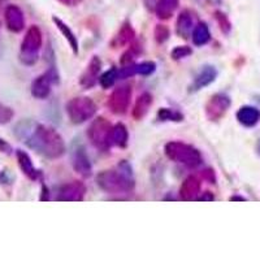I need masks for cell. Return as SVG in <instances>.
I'll use <instances>...</instances> for the list:
<instances>
[{
    "mask_svg": "<svg viewBox=\"0 0 260 260\" xmlns=\"http://www.w3.org/2000/svg\"><path fill=\"white\" fill-rule=\"evenodd\" d=\"M15 134L27 147L48 159L61 157L67 151L61 136L56 130L46 125L22 121L16 126Z\"/></svg>",
    "mask_w": 260,
    "mask_h": 260,
    "instance_id": "obj_1",
    "label": "cell"
},
{
    "mask_svg": "<svg viewBox=\"0 0 260 260\" xmlns=\"http://www.w3.org/2000/svg\"><path fill=\"white\" fill-rule=\"evenodd\" d=\"M98 186L108 194H129L134 190L136 182L133 169L127 161H121L117 169L103 171L96 176Z\"/></svg>",
    "mask_w": 260,
    "mask_h": 260,
    "instance_id": "obj_2",
    "label": "cell"
},
{
    "mask_svg": "<svg viewBox=\"0 0 260 260\" xmlns=\"http://www.w3.org/2000/svg\"><path fill=\"white\" fill-rule=\"evenodd\" d=\"M166 155L172 161L180 162L189 168H197L201 166L202 155L191 145L183 142H169L166 145Z\"/></svg>",
    "mask_w": 260,
    "mask_h": 260,
    "instance_id": "obj_3",
    "label": "cell"
},
{
    "mask_svg": "<svg viewBox=\"0 0 260 260\" xmlns=\"http://www.w3.org/2000/svg\"><path fill=\"white\" fill-rule=\"evenodd\" d=\"M43 43V36L38 26H30L25 34L20 50V60L25 65H34L38 61L39 51Z\"/></svg>",
    "mask_w": 260,
    "mask_h": 260,
    "instance_id": "obj_4",
    "label": "cell"
},
{
    "mask_svg": "<svg viewBox=\"0 0 260 260\" xmlns=\"http://www.w3.org/2000/svg\"><path fill=\"white\" fill-rule=\"evenodd\" d=\"M98 111L96 104L87 96L73 98L67 103V113L72 124L80 125L92 118Z\"/></svg>",
    "mask_w": 260,
    "mask_h": 260,
    "instance_id": "obj_5",
    "label": "cell"
},
{
    "mask_svg": "<svg viewBox=\"0 0 260 260\" xmlns=\"http://www.w3.org/2000/svg\"><path fill=\"white\" fill-rule=\"evenodd\" d=\"M112 132L113 126L110 121H107L104 117H98L89 126L87 138L94 147L102 151H108L111 146L113 145Z\"/></svg>",
    "mask_w": 260,
    "mask_h": 260,
    "instance_id": "obj_6",
    "label": "cell"
},
{
    "mask_svg": "<svg viewBox=\"0 0 260 260\" xmlns=\"http://www.w3.org/2000/svg\"><path fill=\"white\" fill-rule=\"evenodd\" d=\"M231 98L225 94H215L208 99L206 104V116L210 121H219L224 117L231 107Z\"/></svg>",
    "mask_w": 260,
    "mask_h": 260,
    "instance_id": "obj_7",
    "label": "cell"
},
{
    "mask_svg": "<svg viewBox=\"0 0 260 260\" xmlns=\"http://www.w3.org/2000/svg\"><path fill=\"white\" fill-rule=\"evenodd\" d=\"M132 101V87L130 86H120L113 90L108 99V108L115 115H124L127 111Z\"/></svg>",
    "mask_w": 260,
    "mask_h": 260,
    "instance_id": "obj_8",
    "label": "cell"
},
{
    "mask_svg": "<svg viewBox=\"0 0 260 260\" xmlns=\"http://www.w3.org/2000/svg\"><path fill=\"white\" fill-rule=\"evenodd\" d=\"M59 82V76L56 71L51 68L39 77L32 81L31 83V95L36 99H46L51 94V85Z\"/></svg>",
    "mask_w": 260,
    "mask_h": 260,
    "instance_id": "obj_9",
    "label": "cell"
},
{
    "mask_svg": "<svg viewBox=\"0 0 260 260\" xmlns=\"http://www.w3.org/2000/svg\"><path fill=\"white\" fill-rule=\"evenodd\" d=\"M72 166L78 175L82 177H90L92 175V167L90 162L89 156L86 154L85 148L81 145H74L71 154Z\"/></svg>",
    "mask_w": 260,
    "mask_h": 260,
    "instance_id": "obj_10",
    "label": "cell"
},
{
    "mask_svg": "<svg viewBox=\"0 0 260 260\" xmlns=\"http://www.w3.org/2000/svg\"><path fill=\"white\" fill-rule=\"evenodd\" d=\"M86 194V186L81 181H72V182L62 185L57 192L56 201L59 202H82Z\"/></svg>",
    "mask_w": 260,
    "mask_h": 260,
    "instance_id": "obj_11",
    "label": "cell"
},
{
    "mask_svg": "<svg viewBox=\"0 0 260 260\" xmlns=\"http://www.w3.org/2000/svg\"><path fill=\"white\" fill-rule=\"evenodd\" d=\"M156 69V64L152 61H142L138 64L122 65V68L118 69V80L133 77V76H150Z\"/></svg>",
    "mask_w": 260,
    "mask_h": 260,
    "instance_id": "obj_12",
    "label": "cell"
},
{
    "mask_svg": "<svg viewBox=\"0 0 260 260\" xmlns=\"http://www.w3.org/2000/svg\"><path fill=\"white\" fill-rule=\"evenodd\" d=\"M216 78H217V69L213 65H204L194 77V81L189 87V91H199V90L204 89V87H207L211 83L215 82Z\"/></svg>",
    "mask_w": 260,
    "mask_h": 260,
    "instance_id": "obj_13",
    "label": "cell"
},
{
    "mask_svg": "<svg viewBox=\"0 0 260 260\" xmlns=\"http://www.w3.org/2000/svg\"><path fill=\"white\" fill-rule=\"evenodd\" d=\"M6 25L12 32H20L25 27V16L17 6H8L4 12Z\"/></svg>",
    "mask_w": 260,
    "mask_h": 260,
    "instance_id": "obj_14",
    "label": "cell"
},
{
    "mask_svg": "<svg viewBox=\"0 0 260 260\" xmlns=\"http://www.w3.org/2000/svg\"><path fill=\"white\" fill-rule=\"evenodd\" d=\"M102 69V61L98 56H92V59L90 60L89 65L86 67V69L83 71V73L81 74L80 77V83L83 89H91L92 86L96 83L98 77H99V73H101Z\"/></svg>",
    "mask_w": 260,
    "mask_h": 260,
    "instance_id": "obj_15",
    "label": "cell"
},
{
    "mask_svg": "<svg viewBox=\"0 0 260 260\" xmlns=\"http://www.w3.org/2000/svg\"><path fill=\"white\" fill-rule=\"evenodd\" d=\"M202 182L197 176H189L183 181L180 189V198L185 202L195 201L201 195Z\"/></svg>",
    "mask_w": 260,
    "mask_h": 260,
    "instance_id": "obj_16",
    "label": "cell"
},
{
    "mask_svg": "<svg viewBox=\"0 0 260 260\" xmlns=\"http://www.w3.org/2000/svg\"><path fill=\"white\" fill-rule=\"evenodd\" d=\"M16 156H17V162L20 169L22 171L25 176H26L29 180L37 181L39 177H41V172L34 167L31 161V157L22 150L16 151Z\"/></svg>",
    "mask_w": 260,
    "mask_h": 260,
    "instance_id": "obj_17",
    "label": "cell"
},
{
    "mask_svg": "<svg viewBox=\"0 0 260 260\" xmlns=\"http://www.w3.org/2000/svg\"><path fill=\"white\" fill-rule=\"evenodd\" d=\"M237 120L243 126L252 127L260 121V111L252 106H243L237 112Z\"/></svg>",
    "mask_w": 260,
    "mask_h": 260,
    "instance_id": "obj_18",
    "label": "cell"
},
{
    "mask_svg": "<svg viewBox=\"0 0 260 260\" xmlns=\"http://www.w3.org/2000/svg\"><path fill=\"white\" fill-rule=\"evenodd\" d=\"M177 34L183 39H189L194 30V18L190 11H182L178 15L177 24H176Z\"/></svg>",
    "mask_w": 260,
    "mask_h": 260,
    "instance_id": "obj_19",
    "label": "cell"
},
{
    "mask_svg": "<svg viewBox=\"0 0 260 260\" xmlns=\"http://www.w3.org/2000/svg\"><path fill=\"white\" fill-rule=\"evenodd\" d=\"M134 37H136V31H134L133 26L130 25V22H125L121 29L118 30L115 38L112 39L111 46H112V48L126 47L134 41Z\"/></svg>",
    "mask_w": 260,
    "mask_h": 260,
    "instance_id": "obj_20",
    "label": "cell"
},
{
    "mask_svg": "<svg viewBox=\"0 0 260 260\" xmlns=\"http://www.w3.org/2000/svg\"><path fill=\"white\" fill-rule=\"evenodd\" d=\"M152 102H154V99H152V95L150 92H143V94L139 95L133 108V117L137 121L142 120L147 115L151 106H152Z\"/></svg>",
    "mask_w": 260,
    "mask_h": 260,
    "instance_id": "obj_21",
    "label": "cell"
},
{
    "mask_svg": "<svg viewBox=\"0 0 260 260\" xmlns=\"http://www.w3.org/2000/svg\"><path fill=\"white\" fill-rule=\"evenodd\" d=\"M52 21H53V24L56 25L57 29L60 30V32H61L62 36H64V38L68 41L69 46H71L72 51H73L74 53H78V41H77V37L74 36V32L72 31L71 27L68 26V25L65 24L64 21L60 20L59 17H55L53 16L52 17Z\"/></svg>",
    "mask_w": 260,
    "mask_h": 260,
    "instance_id": "obj_22",
    "label": "cell"
},
{
    "mask_svg": "<svg viewBox=\"0 0 260 260\" xmlns=\"http://www.w3.org/2000/svg\"><path fill=\"white\" fill-rule=\"evenodd\" d=\"M180 0H159L156 6V16L160 20H169L177 9Z\"/></svg>",
    "mask_w": 260,
    "mask_h": 260,
    "instance_id": "obj_23",
    "label": "cell"
},
{
    "mask_svg": "<svg viewBox=\"0 0 260 260\" xmlns=\"http://www.w3.org/2000/svg\"><path fill=\"white\" fill-rule=\"evenodd\" d=\"M191 39H192V43H194L195 46H199V47H201V46L207 45L211 39L210 29H208L207 24L201 22V24L197 25V26L194 27V30H192Z\"/></svg>",
    "mask_w": 260,
    "mask_h": 260,
    "instance_id": "obj_24",
    "label": "cell"
},
{
    "mask_svg": "<svg viewBox=\"0 0 260 260\" xmlns=\"http://www.w3.org/2000/svg\"><path fill=\"white\" fill-rule=\"evenodd\" d=\"M127 141H129V133H127V129L124 124L118 122L113 126L112 132V142L113 145L117 146V147H126Z\"/></svg>",
    "mask_w": 260,
    "mask_h": 260,
    "instance_id": "obj_25",
    "label": "cell"
},
{
    "mask_svg": "<svg viewBox=\"0 0 260 260\" xmlns=\"http://www.w3.org/2000/svg\"><path fill=\"white\" fill-rule=\"evenodd\" d=\"M101 85L103 89H110L118 81V69L111 68L110 71H107L106 73L102 74V77L99 78Z\"/></svg>",
    "mask_w": 260,
    "mask_h": 260,
    "instance_id": "obj_26",
    "label": "cell"
},
{
    "mask_svg": "<svg viewBox=\"0 0 260 260\" xmlns=\"http://www.w3.org/2000/svg\"><path fill=\"white\" fill-rule=\"evenodd\" d=\"M157 118L160 121H175L180 122L183 120L182 113L177 112V111L168 110V108H161V110L157 112Z\"/></svg>",
    "mask_w": 260,
    "mask_h": 260,
    "instance_id": "obj_27",
    "label": "cell"
},
{
    "mask_svg": "<svg viewBox=\"0 0 260 260\" xmlns=\"http://www.w3.org/2000/svg\"><path fill=\"white\" fill-rule=\"evenodd\" d=\"M191 53H192V50L189 47V46H178V47H176L175 50L172 51L171 56L173 60H181L187 57L189 55H191Z\"/></svg>",
    "mask_w": 260,
    "mask_h": 260,
    "instance_id": "obj_28",
    "label": "cell"
},
{
    "mask_svg": "<svg viewBox=\"0 0 260 260\" xmlns=\"http://www.w3.org/2000/svg\"><path fill=\"white\" fill-rule=\"evenodd\" d=\"M215 17H216V20H217V22H219L220 29H221L222 31L225 32V34H228V32L231 31L232 24H231V21H229V18H228V16L225 15V13L217 11V12H215Z\"/></svg>",
    "mask_w": 260,
    "mask_h": 260,
    "instance_id": "obj_29",
    "label": "cell"
},
{
    "mask_svg": "<svg viewBox=\"0 0 260 260\" xmlns=\"http://www.w3.org/2000/svg\"><path fill=\"white\" fill-rule=\"evenodd\" d=\"M15 116V112L11 107H7L0 103V125L8 124Z\"/></svg>",
    "mask_w": 260,
    "mask_h": 260,
    "instance_id": "obj_30",
    "label": "cell"
},
{
    "mask_svg": "<svg viewBox=\"0 0 260 260\" xmlns=\"http://www.w3.org/2000/svg\"><path fill=\"white\" fill-rule=\"evenodd\" d=\"M169 34L171 32L166 25H156V27H155V39H156L157 43H164L166 41H168Z\"/></svg>",
    "mask_w": 260,
    "mask_h": 260,
    "instance_id": "obj_31",
    "label": "cell"
},
{
    "mask_svg": "<svg viewBox=\"0 0 260 260\" xmlns=\"http://www.w3.org/2000/svg\"><path fill=\"white\" fill-rule=\"evenodd\" d=\"M138 47H139V46H138ZM138 47H137V45H133L132 47L129 48V50L126 51V52L124 53V55H122V57H121V64L122 65L132 64V61H133L134 57H136L137 55L141 52V51L138 50Z\"/></svg>",
    "mask_w": 260,
    "mask_h": 260,
    "instance_id": "obj_32",
    "label": "cell"
},
{
    "mask_svg": "<svg viewBox=\"0 0 260 260\" xmlns=\"http://www.w3.org/2000/svg\"><path fill=\"white\" fill-rule=\"evenodd\" d=\"M12 181H13V177L8 171H3L2 173H0V183L9 185V183H12Z\"/></svg>",
    "mask_w": 260,
    "mask_h": 260,
    "instance_id": "obj_33",
    "label": "cell"
},
{
    "mask_svg": "<svg viewBox=\"0 0 260 260\" xmlns=\"http://www.w3.org/2000/svg\"><path fill=\"white\" fill-rule=\"evenodd\" d=\"M0 152H4V154H11L12 152V147L7 141H4L3 138H0Z\"/></svg>",
    "mask_w": 260,
    "mask_h": 260,
    "instance_id": "obj_34",
    "label": "cell"
},
{
    "mask_svg": "<svg viewBox=\"0 0 260 260\" xmlns=\"http://www.w3.org/2000/svg\"><path fill=\"white\" fill-rule=\"evenodd\" d=\"M203 194L204 195H199L197 201H208V202H211V201H213V199H215V197H213V195L211 194L210 191H206V192H203Z\"/></svg>",
    "mask_w": 260,
    "mask_h": 260,
    "instance_id": "obj_35",
    "label": "cell"
},
{
    "mask_svg": "<svg viewBox=\"0 0 260 260\" xmlns=\"http://www.w3.org/2000/svg\"><path fill=\"white\" fill-rule=\"evenodd\" d=\"M59 2H61L64 6H68V7H76L78 6V4L82 2V0H59Z\"/></svg>",
    "mask_w": 260,
    "mask_h": 260,
    "instance_id": "obj_36",
    "label": "cell"
},
{
    "mask_svg": "<svg viewBox=\"0 0 260 260\" xmlns=\"http://www.w3.org/2000/svg\"><path fill=\"white\" fill-rule=\"evenodd\" d=\"M231 201H240V202H245L246 199L242 198V197H232Z\"/></svg>",
    "mask_w": 260,
    "mask_h": 260,
    "instance_id": "obj_37",
    "label": "cell"
},
{
    "mask_svg": "<svg viewBox=\"0 0 260 260\" xmlns=\"http://www.w3.org/2000/svg\"><path fill=\"white\" fill-rule=\"evenodd\" d=\"M211 3H216V4H219L220 2H221V0H210Z\"/></svg>",
    "mask_w": 260,
    "mask_h": 260,
    "instance_id": "obj_38",
    "label": "cell"
},
{
    "mask_svg": "<svg viewBox=\"0 0 260 260\" xmlns=\"http://www.w3.org/2000/svg\"><path fill=\"white\" fill-rule=\"evenodd\" d=\"M257 150H259V154H260V142H259V147H257Z\"/></svg>",
    "mask_w": 260,
    "mask_h": 260,
    "instance_id": "obj_39",
    "label": "cell"
}]
</instances>
